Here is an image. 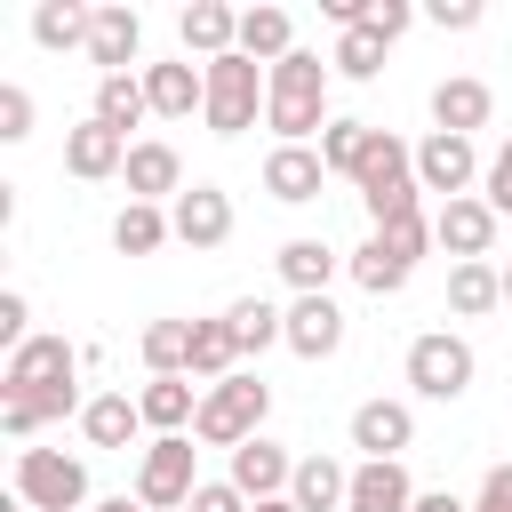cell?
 I'll return each instance as SVG.
<instances>
[{"label":"cell","instance_id":"cell-8","mask_svg":"<svg viewBox=\"0 0 512 512\" xmlns=\"http://www.w3.org/2000/svg\"><path fill=\"white\" fill-rule=\"evenodd\" d=\"M472 344L456 336V328H424L416 344H408V392L416 400H464L472 392Z\"/></svg>","mask_w":512,"mask_h":512},{"label":"cell","instance_id":"cell-4","mask_svg":"<svg viewBox=\"0 0 512 512\" xmlns=\"http://www.w3.org/2000/svg\"><path fill=\"white\" fill-rule=\"evenodd\" d=\"M192 488H200V448H192V432H160V440L136 448V504H144V512H184Z\"/></svg>","mask_w":512,"mask_h":512},{"label":"cell","instance_id":"cell-24","mask_svg":"<svg viewBox=\"0 0 512 512\" xmlns=\"http://www.w3.org/2000/svg\"><path fill=\"white\" fill-rule=\"evenodd\" d=\"M240 56H256L264 72H272L280 56H296V16H288V8H272V0L240 8Z\"/></svg>","mask_w":512,"mask_h":512},{"label":"cell","instance_id":"cell-2","mask_svg":"<svg viewBox=\"0 0 512 512\" xmlns=\"http://www.w3.org/2000/svg\"><path fill=\"white\" fill-rule=\"evenodd\" d=\"M360 208H368V224H376V232H392V224H416V216H424L416 144H400L392 128H376V144H368V160H360Z\"/></svg>","mask_w":512,"mask_h":512},{"label":"cell","instance_id":"cell-21","mask_svg":"<svg viewBox=\"0 0 512 512\" xmlns=\"http://www.w3.org/2000/svg\"><path fill=\"white\" fill-rule=\"evenodd\" d=\"M488 112H496V96H488V80H472V72H448V80L432 88V128H448V136L488 128Z\"/></svg>","mask_w":512,"mask_h":512},{"label":"cell","instance_id":"cell-15","mask_svg":"<svg viewBox=\"0 0 512 512\" xmlns=\"http://www.w3.org/2000/svg\"><path fill=\"white\" fill-rule=\"evenodd\" d=\"M248 504H272V496H288V480H296V456L280 448V440H248V448H232V472H224Z\"/></svg>","mask_w":512,"mask_h":512},{"label":"cell","instance_id":"cell-33","mask_svg":"<svg viewBox=\"0 0 512 512\" xmlns=\"http://www.w3.org/2000/svg\"><path fill=\"white\" fill-rule=\"evenodd\" d=\"M240 376V344H232V320H192V384H224Z\"/></svg>","mask_w":512,"mask_h":512},{"label":"cell","instance_id":"cell-43","mask_svg":"<svg viewBox=\"0 0 512 512\" xmlns=\"http://www.w3.org/2000/svg\"><path fill=\"white\" fill-rule=\"evenodd\" d=\"M360 24H368V32H384V40H400V32L416 24V8H408V0H368V16H360Z\"/></svg>","mask_w":512,"mask_h":512},{"label":"cell","instance_id":"cell-19","mask_svg":"<svg viewBox=\"0 0 512 512\" xmlns=\"http://www.w3.org/2000/svg\"><path fill=\"white\" fill-rule=\"evenodd\" d=\"M144 96H152V120H192L208 112V72L184 56V64H144Z\"/></svg>","mask_w":512,"mask_h":512},{"label":"cell","instance_id":"cell-29","mask_svg":"<svg viewBox=\"0 0 512 512\" xmlns=\"http://www.w3.org/2000/svg\"><path fill=\"white\" fill-rule=\"evenodd\" d=\"M504 304V264H448V312L456 320H488Z\"/></svg>","mask_w":512,"mask_h":512},{"label":"cell","instance_id":"cell-45","mask_svg":"<svg viewBox=\"0 0 512 512\" xmlns=\"http://www.w3.org/2000/svg\"><path fill=\"white\" fill-rule=\"evenodd\" d=\"M432 24H440V32H472V24H480V8H472V0H440V8H432Z\"/></svg>","mask_w":512,"mask_h":512},{"label":"cell","instance_id":"cell-46","mask_svg":"<svg viewBox=\"0 0 512 512\" xmlns=\"http://www.w3.org/2000/svg\"><path fill=\"white\" fill-rule=\"evenodd\" d=\"M416 512H472V504H464V496H448V488H424V496H416Z\"/></svg>","mask_w":512,"mask_h":512},{"label":"cell","instance_id":"cell-42","mask_svg":"<svg viewBox=\"0 0 512 512\" xmlns=\"http://www.w3.org/2000/svg\"><path fill=\"white\" fill-rule=\"evenodd\" d=\"M184 512H256V504H248V496H240V488H232V480H200V488H192V504H184Z\"/></svg>","mask_w":512,"mask_h":512},{"label":"cell","instance_id":"cell-48","mask_svg":"<svg viewBox=\"0 0 512 512\" xmlns=\"http://www.w3.org/2000/svg\"><path fill=\"white\" fill-rule=\"evenodd\" d=\"M256 512H296V504H288V496H272V504H256Z\"/></svg>","mask_w":512,"mask_h":512},{"label":"cell","instance_id":"cell-26","mask_svg":"<svg viewBox=\"0 0 512 512\" xmlns=\"http://www.w3.org/2000/svg\"><path fill=\"white\" fill-rule=\"evenodd\" d=\"M272 264H280V280H288L296 296H328V280H336V264H344V256H336L328 240H312V232H296V240H288V248H280Z\"/></svg>","mask_w":512,"mask_h":512},{"label":"cell","instance_id":"cell-20","mask_svg":"<svg viewBox=\"0 0 512 512\" xmlns=\"http://www.w3.org/2000/svg\"><path fill=\"white\" fill-rule=\"evenodd\" d=\"M176 32H184V56L216 64V56L240 48V8H224V0H192V8L176 16Z\"/></svg>","mask_w":512,"mask_h":512},{"label":"cell","instance_id":"cell-28","mask_svg":"<svg viewBox=\"0 0 512 512\" xmlns=\"http://www.w3.org/2000/svg\"><path fill=\"white\" fill-rule=\"evenodd\" d=\"M88 112H96L104 128H120V136H128V128H144V120H152L144 72H104V80H96V104H88Z\"/></svg>","mask_w":512,"mask_h":512},{"label":"cell","instance_id":"cell-30","mask_svg":"<svg viewBox=\"0 0 512 512\" xmlns=\"http://www.w3.org/2000/svg\"><path fill=\"white\" fill-rule=\"evenodd\" d=\"M80 432H88V448H128V440L144 432V408H136L128 392H96V400L80 408Z\"/></svg>","mask_w":512,"mask_h":512},{"label":"cell","instance_id":"cell-6","mask_svg":"<svg viewBox=\"0 0 512 512\" xmlns=\"http://www.w3.org/2000/svg\"><path fill=\"white\" fill-rule=\"evenodd\" d=\"M16 504L24 512H88V464L64 448H16Z\"/></svg>","mask_w":512,"mask_h":512},{"label":"cell","instance_id":"cell-39","mask_svg":"<svg viewBox=\"0 0 512 512\" xmlns=\"http://www.w3.org/2000/svg\"><path fill=\"white\" fill-rule=\"evenodd\" d=\"M32 136V88L0 80V144H24Z\"/></svg>","mask_w":512,"mask_h":512},{"label":"cell","instance_id":"cell-40","mask_svg":"<svg viewBox=\"0 0 512 512\" xmlns=\"http://www.w3.org/2000/svg\"><path fill=\"white\" fill-rule=\"evenodd\" d=\"M480 200L496 208V216H512V136L488 152V176H480Z\"/></svg>","mask_w":512,"mask_h":512},{"label":"cell","instance_id":"cell-23","mask_svg":"<svg viewBox=\"0 0 512 512\" xmlns=\"http://www.w3.org/2000/svg\"><path fill=\"white\" fill-rule=\"evenodd\" d=\"M344 496H352V464H336V456H296V480H288V504H296V512H344Z\"/></svg>","mask_w":512,"mask_h":512},{"label":"cell","instance_id":"cell-7","mask_svg":"<svg viewBox=\"0 0 512 512\" xmlns=\"http://www.w3.org/2000/svg\"><path fill=\"white\" fill-rule=\"evenodd\" d=\"M80 344H64V336H32L24 352H8L0 360V400H40V392H80L72 376H80Z\"/></svg>","mask_w":512,"mask_h":512},{"label":"cell","instance_id":"cell-36","mask_svg":"<svg viewBox=\"0 0 512 512\" xmlns=\"http://www.w3.org/2000/svg\"><path fill=\"white\" fill-rule=\"evenodd\" d=\"M136 352H144L152 376H192V320H152L136 336Z\"/></svg>","mask_w":512,"mask_h":512},{"label":"cell","instance_id":"cell-25","mask_svg":"<svg viewBox=\"0 0 512 512\" xmlns=\"http://www.w3.org/2000/svg\"><path fill=\"white\" fill-rule=\"evenodd\" d=\"M136 408H144L152 440H160V432H192V416H200V384H192V376H152V384L136 392Z\"/></svg>","mask_w":512,"mask_h":512},{"label":"cell","instance_id":"cell-34","mask_svg":"<svg viewBox=\"0 0 512 512\" xmlns=\"http://www.w3.org/2000/svg\"><path fill=\"white\" fill-rule=\"evenodd\" d=\"M88 24H96V8H80V0H40V8H32V40H40L48 56L88 48Z\"/></svg>","mask_w":512,"mask_h":512},{"label":"cell","instance_id":"cell-9","mask_svg":"<svg viewBox=\"0 0 512 512\" xmlns=\"http://www.w3.org/2000/svg\"><path fill=\"white\" fill-rule=\"evenodd\" d=\"M480 176H488V160L472 152V136H448V128H432V136L416 144V184H424V192H440V200H464Z\"/></svg>","mask_w":512,"mask_h":512},{"label":"cell","instance_id":"cell-17","mask_svg":"<svg viewBox=\"0 0 512 512\" xmlns=\"http://www.w3.org/2000/svg\"><path fill=\"white\" fill-rule=\"evenodd\" d=\"M320 184H328V168H320V144H272V152H264V192H272L280 208H304V200H320Z\"/></svg>","mask_w":512,"mask_h":512},{"label":"cell","instance_id":"cell-31","mask_svg":"<svg viewBox=\"0 0 512 512\" xmlns=\"http://www.w3.org/2000/svg\"><path fill=\"white\" fill-rule=\"evenodd\" d=\"M176 240V224H168V208H152V200H128L120 216H112V248L120 256H160Z\"/></svg>","mask_w":512,"mask_h":512},{"label":"cell","instance_id":"cell-27","mask_svg":"<svg viewBox=\"0 0 512 512\" xmlns=\"http://www.w3.org/2000/svg\"><path fill=\"white\" fill-rule=\"evenodd\" d=\"M344 272H352V280H360V288H368V296H400V288H408V272H416V264H408V256H400V248H392V240H384V232H368V240H360V248H352V256H344Z\"/></svg>","mask_w":512,"mask_h":512},{"label":"cell","instance_id":"cell-44","mask_svg":"<svg viewBox=\"0 0 512 512\" xmlns=\"http://www.w3.org/2000/svg\"><path fill=\"white\" fill-rule=\"evenodd\" d=\"M472 512H512V464H488V480H480Z\"/></svg>","mask_w":512,"mask_h":512},{"label":"cell","instance_id":"cell-14","mask_svg":"<svg viewBox=\"0 0 512 512\" xmlns=\"http://www.w3.org/2000/svg\"><path fill=\"white\" fill-rule=\"evenodd\" d=\"M120 184H128V200H152V208L176 200V192H184V160H176V144H168V136H136Z\"/></svg>","mask_w":512,"mask_h":512},{"label":"cell","instance_id":"cell-12","mask_svg":"<svg viewBox=\"0 0 512 512\" xmlns=\"http://www.w3.org/2000/svg\"><path fill=\"white\" fill-rule=\"evenodd\" d=\"M168 224H176L184 248H224L232 240V192L224 184H184L168 200Z\"/></svg>","mask_w":512,"mask_h":512},{"label":"cell","instance_id":"cell-47","mask_svg":"<svg viewBox=\"0 0 512 512\" xmlns=\"http://www.w3.org/2000/svg\"><path fill=\"white\" fill-rule=\"evenodd\" d=\"M88 512H144V504H136V496H96Z\"/></svg>","mask_w":512,"mask_h":512},{"label":"cell","instance_id":"cell-49","mask_svg":"<svg viewBox=\"0 0 512 512\" xmlns=\"http://www.w3.org/2000/svg\"><path fill=\"white\" fill-rule=\"evenodd\" d=\"M504 304H512V264H504Z\"/></svg>","mask_w":512,"mask_h":512},{"label":"cell","instance_id":"cell-10","mask_svg":"<svg viewBox=\"0 0 512 512\" xmlns=\"http://www.w3.org/2000/svg\"><path fill=\"white\" fill-rule=\"evenodd\" d=\"M496 208L480 200V192H464V200H440L432 208V248H448L456 264H488V248H496Z\"/></svg>","mask_w":512,"mask_h":512},{"label":"cell","instance_id":"cell-18","mask_svg":"<svg viewBox=\"0 0 512 512\" xmlns=\"http://www.w3.org/2000/svg\"><path fill=\"white\" fill-rule=\"evenodd\" d=\"M288 352L296 360H336L344 352V304L336 296H296L288 304Z\"/></svg>","mask_w":512,"mask_h":512},{"label":"cell","instance_id":"cell-35","mask_svg":"<svg viewBox=\"0 0 512 512\" xmlns=\"http://www.w3.org/2000/svg\"><path fill=\"white\" fill-rule=\"evenodd\" d=\"M368 144H376V128H368V120H328V128H320V168H328V176H344V184H360Z\"/></svg>","mask_w":512,"mask_h":512},{"label":"cell","instance_id":"cell-37","mask_svg":"<svg viewBox=\"0 0 512 512\" xmlns=\"http://www.w3.org/2000/svg\"><path fill=\"white\" fill-rule=\"evenodd\" d=\"M384 32H368V24H352V32H336V48H328V72L336 80H376L384 72Z\"/></svg>","mask_w":512,"mask_h":512},{"label":"cell","instance_id":"cell-5","mask_svg":"<svg viewBox=\"0 0 512 512\" xmlns=\"http://www.w3.org/2000/svg\"><path fill=\"white\" fill-rule=\"evenodd\" d=\"M208 72V136H248L256 128V112H264V64L256 56H216V64H200Z\"/></svg>","mask_w":512,"mask_h":512},{"label":"cell","instance_id":"cell-22","mask_svg":"<svg viewBox=\"0 0 512 512\" xmlns=\"http://www.w3.org/2000/svg\"><path fill=\"white\" fill-rule=\"evenodd\" d=\"M416 480H408V464H352V496H344V512H416Z\"/></svg>","mask_w":512,"mask_h":512},{"label":"cell","instance_id":"cell-32","mask_svg":"<svg viewBox=\"0 0 512 512\" xmlns=\"http://www.w3.org/2000/svg\"><path fill=\"white\" fill-rule=\"evenodd\" d=\"M224 320H232L240 360H256V352H272V344H288V312H280V304H264V296H240Z\"/></svg>","mask_w":512,"mask_h":512},{"label":"cell","instance_id":"cell-3","mask_svg":"<svg viewBox=\"0 0 512 512\" xmlns=\"http://www.w3.org/2000/svg\"><path fill=\"white\" fill-rule=\"evenodd\" d=\"M264 416H272V384H264L256 368H240V376H224V384H208V392H200L192 440L232 456V448H248V440L264 432Z\"/></svg>","mask_w":512,"mask_h":512},{"label":"cell","instance_id":"cell-41","mask_svg":"<svg viewBox=\"0 0 512 512\" xmlns=\"http://www.w3.org/2000/svg\"><path fill=\"white\" fill-rule=\"evenodd\" d=\"M24 320H32V304H24L16 288H0V344H8V352H24V344H32V328H24Z\"/></svg>","mask_w":512,"mask_h":512},{"label":"cell","instance_id":"cell-1","mask_svg":"<svg viewBox=\"0 0 512 512\" xmlns=\"http://www.w3.org/2000/svg\"><path fill=\"white\" fill-rule=\"evenodd\" d=\"M328 64L312 56V48H296V56H280L272 72H264V128L280 136V144H312L320 128H328Z\"/></svg>","mask_w":512,"mask_h":512},{"label":"cell","instance_id":"cell-16","mask_svg":"<svg viewBox=\"0 0 512 512\" xmlns=\"http://www.w3.org/2000/svg\"><path fill=\"white\" fill-rule=\"evenodd\" d=\"M64 168H72L80 184H104V176H120V168H128V136H120V128H104V120L88 112L80 128H64Z\"/></svg>","mask_w":512,"mask_h":512},{"label":"cell","instance_id":"cell-13","mask_svg":"<svg viewBox=\"0 0 512 512\" xmlns=\"http://www.w3.org/2000/svg\"><path fill=\"white\" fill-rule=\"evenodd\" d=\"M136 56H144V16H136L128 0H104L96 24H88V64H96V80H104V72H136Z\"/></svg>","mask_w":512,"mask_h":512},{"label":"cell","instance_id":"cell-38","mask_svg":"<svg viewBox=\"0 0 512 512\" xmlns=\"http://www.w3.org/2000/svg\"><path fill=\"white\" fill-rule=\"evenodd\" d=\"M88 400L80 392H40V400H0V432L8 440H32L40 424H56V416H80Z\"/></svg>","mask_w":512,"mask_h":512},{"label":"cell","instance_id":"cell-11","mask_svg":"<svg viewBox=\"0 0 512 512\" xmlns=\"http://www.w3.org/2000/svg\"><path fill=\"white\" fill-rule=\"evenodd\" d=\"M352 448H360V464H400L416 448V408L408 400H360L352 408Z\"/></svg>","mask_w":512,"mask_h":512}]
</instances>
